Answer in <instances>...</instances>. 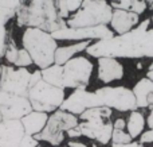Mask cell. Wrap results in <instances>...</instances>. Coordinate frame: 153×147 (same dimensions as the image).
<instances>
[{
  "label": "cell",
  "instance_id": "cell-1",
  "mask_svg": "<svg viewBox=\"0 0 153 147\" xmlns=\"http://www.w3.org/2000/svg\"><path fill=\"white\" fill-rule=\"evenodd\" d=\"M151 19H144L129 32L91 42L86 51L90 57L113 58H152L153 59V27Z\"/></svg>",
  "mask_w": 153,
  "mask_h": 147
},
{
  "label": "cell",
  "instance_id": "cell-2",
  "mask_svg": "<svg viewBox=\"0 0 153 147\" xmlns=\"http://www.w3.org/2000/svg\"><path fill=\"white\" fill-rule=\"evenodd\" d=\"M15 18L18 26L39 27L48 32L66 27V20L58 12V0H26L16 11Z\"/></svg>",
  "mask_w": 153,
  "mask_h": 147
},
{
  "label": "cell",
  "instance_id": "cell-3",
  "mask_svg": "<svg viewBox=\"0 0 153 147\" xmlns=\"http://www.w3.org/2000/svg\"><path fill=\"white\" fill-rule=\"evenodd\" d=\"M22 46L28 51L38 69L53 65L58 42L53 34L39 27H26L22 34Z\"/></svg>",
  "mask_w": 153,
  "mask_h": 147
},
{
  "label": "cell",
  "instance_id": "cell-4",
  "mask_svg": "<svg viewBox=\"0 0 153 147\" xmlns=\"http://www.w3.org/2000/svg\"><path fill=\"white\" fill-rule=\"evenodd\" d=\"M111 108L101 105L86 110L79 115L81 122L78 127L81 130L82 136H86L91 140H95L100 145L105 146L111 140L113 132V122H111Z\"/></svg>",
  "mask_w": 153,
  "mask_h": 147
},
{
  "label": "cell",
  "instance_id": "cell-5",
  "mask_svg": "<svg viewBox=\"0 0 153 147\" xmlns=\"http://www.w3.org/2000/svg\"><path fill=\"white\" fill-rule=\"evenodd\" d=\"M111 15L113 7L108 0H83L79 10L66 19V26L78 28L109 24Z\"/></svg>",
  "mask_w": 153,
  "mask_h": 147
},
{
  "label": "cell",
  "instance_id": "cell-6",
  "mask_svg": "<svg viewBox=\"0 0 153 147\" xmlns=\"http://www.w3.org/2000/svg\"><path fill=\"white\" fill-rule=\"evenodd\" d=\"M78 123L79 116L59 108L48 115V120L45 128L42 130V132L34 135V136L35 139L47 142L51 146H61L65 140L66 132L73 127H76Z\"/></svg>",
  "mask_w": 153,
  "mask_h": 147
},
{
  "label": "cell",
  "instance_id": "cell-7",
  "mask_svg": "<svg viewBox=\"0 0 153 147\" xmlns=\"http://www.w3.org/2000/svg\"><path fill=\"white\" fill-rule=\"evenodd\" d=\"M66 99V92L63 88L54 86L45 80L38 81L28 91V100L34 111L46 113H53L59 110Z\"/></svg>",
  "mask_w": 153,
  "mask_h": 147
},
{
  "label": "cell",
  "instance_id": "cell-8",
  "mask_svg": "<svg viewBox=\"0 0 153 147\" xmlns=\"http://www.w3.org/2000/svg\"><path fill=\"white\" fill-rule=\"evenodd\" d=\"M93 69H94V65L87 57H73L63 65V88H87L91 80Z\"/></svg>",
  "mask_w": 153,
  "mask_h": 147
},
{
  "label": "cell",
  "instance_id": "cell-9",
  "mask_svg": "<svg viewBox=\"0 0 153 147\" xmlns=\"http://www.w3.org/2000/svg\"><path fill=\"white\" fill-rule=\"evenodd\" d=\"M95 93L101 100V105L109 107L120 112L138 110L136 104V97L132 89L126 86H102L97 89Z\"/></svg>",
  "mask_w": 153,
  "mask_h": 147
},
{
  "label": "cell",
  "instance_id": "cell-10",
  "mask_svg": "<svg viewBox=\"0 0 153 147\" xmlns=\"http://www.w3.org/2000/svg\"><path fill=\"white\" fill-rule=\"evenodd\" d=\"M1 68L0 89L13 94L28 97L31 72L27 68H18L15 65H11V66L4 65Z\"/></svg>",
  "mask_w": 153,
  "mask_h": 147
},
{
  "label": "cell",
  "instance_id": "cell-11",
  "mask_svg": "<svg viewBox=\"0 0 153 147\" xmlns=\"http://www.w3.org/2000/svg\"><path fill=\"white\" fill-rule=\"evenodd\" d=\"M53 37L56 40H100L106 39V38L114 37V32L111 28H109L108 24H100V26H91V27H63L61 30L51 32Z\"/></svg>",
  "mask_w": 153,
  "mask_h": 147
},
{
  "label": "cell",
  "instance_id": "cell-12",
  "mask_svg": "<svg viewBox=\"0 0 153 147\" xmlns=\"http://www.w3.org/2000/svg\"><path fill=\"white\" fill-rule=\"evenodd\" d=\"M32 111L28 97L0 89V115L3 119H19Z\"/></svg>",
  "mask_w": 153,
  "mask_h": 147
},
{
  "label": "cell",
  "instance_id": "cell-13",
  "mask_svg": "<svg viewBox=\"0 0 153 147\" xmlns=\"http://www.w3.org/2000/svg\"><path fill=\"white\" fill-rule=\"evenodd\" d=\"M93 107H101V100L98 97V94L95 93V91L90 92L86 91V88H79V89H74L65 99L61 110L79 116L86 110Z\"/></svg>",
  "mask_w": 153,
  "mask_h": 147
},
{
  "label": "cell",
  "instance_id": "cell-14",
  "mask_svg": "<svg viewBox=\"0 0 153 147\" xmlns=\"http://www.w3.org/2000/svg\"><path fill=\"white\" fill-rule=\"evenodd\" d=\"M26 131L19 119L0 120V147H19Z\"/></svg>",
  "mask_w": 153,
  "mask_h": 147
},
{
  "label": "cell",
  "instance_id": "cell-15",
  "mask_svg": "<svg viewBox=\"0 0 153 147\" xmlns=\"http://www.w3.org/2000/svg\"><path fill=\"white\" fill-rule=\"evenodd\" d=\"M97 59H98L97 77L101 82L110 84L113 81H120L124 78L125 69H124V65L118 61V58L100 57Z\"/></svg>",
  "mask_w": 153,
  "mask_h": 147
},
{
  "label": "cell",
  "instance_id": "cell-16",
  "mask_svg": "<svg viewBox=\"0 0 153 147\" xmlns=\"http://www.w3.org/2000/svg\"><path fill=\"white\" fill-rule=\"evenodd\" d=\"M140 23V15L129 10H121V8H113V15L110 19V28L114 34L121 35L129 32Z\"/></svg>",
  "mask_w": 153,
  "mask_h": 147
},
{
  "label": "cell",
  "instance_id": "cell-17",
  "mask_svg": "<svg viewBox=\"0 0 153 147\" xmlns=\"http://www.w3.org/2000/svg\"><path fill=\"white\" fill-rule=\"evenodd\" d=\"M20 120H22V123H23L26 134L34 136V135L42 132V130L45 128L46 123H47V120H48V113L32 110L31 112L24 115Z\"/></svg>",
  "mask_w": 153,
  "mask_h": 147
},
{
  "label": "cell",
  "instance_id": "cell-18",
  "mask_svg": "<svg viewBox=\"0 0 153 147\" xmlns=\"http://www.w3.org/2000/svg\"><path fill=\"white\" fill-rule=\"evenodd\" d=\"M90 43H91V40H81V42H75L67 46H58L55 50V58H54L55 62L54 64L65 65L69 59H71L76 54L86 50Z\"/></svg>",
  "mask_w": 153,
  "mask_h": 147
},
{
  "label": "cell",
  "instance_id": "cell-19",
  "mask_svg": "<svg viewBox=\"0 0 153 147\" xmlns=\"http://www.w3.org/2000/svg\"><path fill=\"white\" fill-rule=\"evenodd\" d=\"M133 93L136 97V104H137L138 110H144L148 108V97L153 93V82L149 80L148 77L141 78L140 81H137L134 86H133Z\"/></svg>",
  "mask_w": 153,
  "mask_h": 147
},
{
  "label": "cell",
  "instance_id": "cell-20",
  "mask_svg": "<svg viewBox=\"0 0 153 147\" xmlns=\"http://www.w3.org/2000/svg\"><path fill=\"white\" fill-rule=\"evenodd\" d=\"M145 116L141 111L134 110V111H130L129 116L126 119V131L128 134L132 136V139H137L140 138V135L144 132V128H145Z\"/></svg>",
  "mask_w": 153,
  "mask_h": 147
},
{
  "label": "cell",
  "instance_id": "cell-21",
  "mask_svg": "<svg viewBox=\"0 0 153 147\" xmlns=\"http://www.w3.org/2000/svg\"><path fill=\"white\" fill-rule=\"evenodd\" d=\"M40 72H42V80L54 86L63 88V65L53 64L48 68L40 69Z\"/></svg>",
  "mask_w": 153,
  "mask_h": 147
},
{
  "label": "cell",
  "instance_id": "cell-22",
  "mask_svg": "<svg viewBox=\"0 0 153 147\" xmlns=\"http://www.w3.org/2000/svg\"><path fill=\"white\" fill-rule=\"evenodd\" d=\"M13 16L0 10V59L4 58L5 49L8 43V32H7V23Z\"/></svg>",
  "mask_w": 153,
  "mask_h": 147
},
{
  "label": "cell",
  "instance_id": "cell-23",
  "mask_svg": "<svg viewBox=\"0 0 153 147\" xmlns=\"http://www.w3.org/2000/svg\"><path fill=\"white\" fill-rule=\"evenodd\" d=\"M19 53V47L16 46L15 40L12 38H8V43H7V49H5V54H4V58L8 64L13 65L16 61V57H18Z\"/></svg>",
  "mask_w": 153,
  "mask_h": 147
},
{
  "label": "cell",
  "instance_id": "cell-24",
  "mask_svg": "<svg viewBox=\"0 0 153 147\" xmlns=\"http://www.w3.org/2000/svg\"><path fill=\"white\" fill-rule=\"evenodd\" d=\"M132 136L128 134V131L125 130H116L113 128L111 132V143H116V145H125V143H130L132 142Z\"/></svg>",
  "mask_w": 153,
  "mask_h": 147
},
{
  "label": "cell",
  "instance_id": "cell-25",
  "mask_svg": "<svg viewBox=\"0 0 153 147\" xmlns=\"http://www.w3.org/2000/svg\"><path fill=\"white\" fill-rule=\"evenodd\" d=\"M13 65L18 68H28V66H31V65H34V62H32V58L28 54V51L24 47H22V49H19L18 57H16V61Z\"/></svg>",
  "mask_w": 153,
  "mask_h": 147
},
{
  "label": "cell",
  "instance_id": "cell-26",
  "mask_svg": "<svg viewBox=\"0 0 153 147\" xmlns=\"http://www.w3.org/2000/svg\"><path fill=\"white\" fill-rule=\"evenodd\" d=\"M20 5H22L20 0H0V10L12 15L13 18H15L16 11L19 10Z\"/></svg>",
  "mask_w": 153,
  "mask_h": 147
},
{
  "label": "cell",
  "instance_id": "cell-27",
  "mask_svg": "<svg viewBox=\"0 0 153 147\" xmlns=\"http://www.w3.org/2000/svg\"><path fill=\"white\" fill-rule=\"evenodd\" d=\"M39 146H40L39 140L35 139V136H32V135H27V134H26L19 147H39Z\"/></svg>",
  "mask_w": 153,
  "mask_h": 147
},
{
  "label": "cell",
  "instance_id": "cell-28",
  "mask_svg": "<svg viewBox=\"0 0 153 147\" xmlns=\"http://www.w3.org/2000/svg\"><path fill=\"white\" fill-rule=\"evenodd\" d=\"M65 2H66L67 11H69V14L71 15V14H74L79 10V7L82 5L83 0H65Z\"/></svg>",
  "mask_w": 153,
  "mask_h": 147
},
{
  "label": "cell",
  "instance_id": "cell-29",
  "mask_svg": "<svg viewBox=\"0 0 153 147\" xmlns=\"http://www.w3.org/2000/svg\"><path fill=\"white\" fill-rule=\"evenodd\" d=\"M140 143H143V145H145V143H153V131L152 130H148V131L143 132V134L140 135V140H138Z\"/></svg>",
  "mask_w": 153,
  "mask_h": 147
},
{
  "label": "cell",
  "instance_id": "cell-30",
  "mask_svg": "<svg viewBox=\"0 0 153 147\" xmlns=\"http://www.w3.org/2000/svg\"><path fill=\"white\" fill-rule=\"evenodd\" d=\"M42 80V72H40V69H36L34 70V72H31V78H30V88H31L32 85H35V84L38 82V81Z\"/></svg>",
  "mask_w": 153,
  "mask_h": 147
},
{
  "label": "cell",
  "instance_id": "cell-31",
  "mask_svg": "<svg viewBox=\"0 0 153 147\" xmlns=\"http://www.w3.org/2000/svg\"><path fill=\"white\" fill-rule=\"evenodd\" d=\"M113 128L116 130H126V120L124 118H118L113 122Z\"/></svg>",
  "mask_w": 153,
  "mask_h": 147
},
{
  "label": "cell",
  "instance_id": "cell-32",
  "mask_svg": "<svg viewBox=\"0 0 153 147\" xmlns=\"http://www.w3.org/2000/svg\"><path fill=\"white\" fill-rule=\"evenodd\" d=\"M66 135L70 138V139H74V138H79V136H82L81 130H79V127H78V126H76V127H73V128H70L69 131L66 132Z\"/></svg>",
  "mask_w": 153,
  "mask_h": 147
},
{
  "label": "cell",
  "instance_id": "cell-33",
  "mask_svg": "<svg viewBox=\"0 0 153 147\" xmlns=\"http://www.w3.org/2000/svg\"><path fill=\"white\" fill-rule=\"evenodd\" d=\"M111 147H144L143 143L132 140L130 143H125V145H116V143H111Z\"/></svg>",
  "mask_w": 153,
  "mask_h": 147
},
{
  "label": "cell",
  "instance_id": "cell-34",
  "mask_svg": "<svg viewBox=\"0 0 153 147\" xmlns=\"http://www.w3.org/2000/svg\"><path fill=\"white\" fill-rule=\"evenodd\" d=\"M149 115H148V119H146V124H148L149 130H152L153 131V104L149 107Z\"/></svg>",
  "mask_w": 153,
  "mask_h": 147
},
{
  "label": "cell",
  "instance_id": "cell-35",
  "mask_svg": "<svg viewBox=\"0 0 153 147\" xmlns=\"http://www.w3.org/2000/svg\"><path fill=\"white\" fill-rule=\"evenodd\" d=\"M67 146L69 147H87L85 143L79 142V140H70V142L67 143Z\"/></svg>",
  "mask_w": 153,
  "mask_h": 147
},
{
  "label": "cell",
  "instance_id": "cell-36",
  "mask_svg": "<svg viewBox=\"0 0 153 147\" xmlns=\"http://www.w3.org/2000/svg\"><path fill=\"white\" fill-rule=\"evenodd\" d=\"M146 77L153 82V62L149 65V69H148V72H146Z\"/></svg>",
  "mask_w": 153,
  "mask_h": 147
},
{
  "label": "cell",
  "instance_id": "cell-37",
  "mask_svg": "<svg viewBox=\"0 0 153 147\" xmlns=\"http://www.w3.org/2000/svg\"><path fill=\"white\" fill-rule=\"evenodd\" d=\"M149 2H151V10L153 11V0H149Z\"/></svg>",
  "mask_w": 153,
  "mask_h": 147
},
{
  "label": "cell",
  "instance_id": "cell-38",
  "mask_svg": "<svg viewBox=\"0 0 153 147\" xmlns=\"http://www.w3.org/2000/svg\"><path fill=\"white\" fill-rule=\"evenodd\" d=\"M1 69H3V68L0 66V77H1Z\"/></svg>",
  "mask_w": 153,
  "mask_h": 147
},
{
  "label": "cell",
  "instance_id": "cell-39",
  "mask_svg": "<svg viewBox=\"0 0 153 147\" xmlns=\"http://www.w3.org/2000/svg\"><path fill=\"white\" fill-rule=\"evenodd\" d=\"M151 23L153 24V15H152V18H151Z\"/></svg>",
  "mask_w": 153,
  "mask_h": 147
},
{
  "label": "cell",
  "instance_id": "cell-40",
  "mask_svg": "<svg viewBox=\"0 0 153 147\" xmlns=\"http://www.w3.org/2000/svg\"><path fill=\"white\" fill-rule=\"evenodd\" d=\"M1 119H3V118H1V115H0V120H1Z\"/></svg>",
  "mask_w": 153,
  "mask_h": 147
},
{
  "label": "cell",
  "instance_id": "cell-41",
  "mask_svg": "<svg viewBox=\"0 0 153 147\" xmlns=\"http://www.w3.org/2000/svg\"><path fill=\"white\" fill-rule=\"evenodd\" d=\"M39 147H42V146H39Z\"/></svg>",
  "mask_w": 153,
  "mask_h": 147
}]
</instances>
